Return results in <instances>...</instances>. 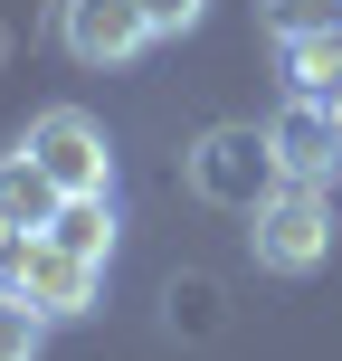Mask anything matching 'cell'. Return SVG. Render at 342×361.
<instances>
[{"mask_svg": "<svg viewBox=\"0 0 342 361\" xmlns=\"http://www.w3.org/2000/svg\"><path fill=\"white\" fill-rule=\"evenodd\" d=\"M248 257L267 276H314L333 257V190L324 180H276L248 209Z\"/></svg>", "mask_w": 342, "mask_h": 361, "instance_id": "1", "label": "cell"}, {"mask_svg": "<svg viewBox=\"0 0 342 361\" xmlns=\"http://www.w3.org/2000/svg\"><path fill=\"white\" fill-rule=\"evenodd\" d=\"M181 180H190V200L200 209H238L248 219L257 200L276 190V143H267V124H209L190 152H181Z\"/></svg>", "mask_w": 342, "mask_h": 361, "instance_id": "2", "label": "cell"}, {"mask_svg": "<svg viewBox=\"0 0 342 361\" xmlns=\"http://www.w3.org/2000/svg\"><path fill=\"white\" fill-rule=\"evenodd\" d=\"M19 152L57 180V200H114V143H105V124H95L86 105H48V114H29Z\"/></svg>", "mask_w": 342, "mask_h": 361, "instance_id": "3", "label": "cell"}, {"mask_svg": "<svg viewBox=\"0 0 342 361\" xmlns=\"http://www.w3.org/2000/svg\"><path fill=\"white\" fill-rule=\"evenodd\" d=\"M10 286L29 295L48 324H76V314L105 305V267L76 257V247H57V238H29V247H19V276H10Z\"/></svg>", "mask_w": 342, "mask_h": 361, "instance_id": "4", "label": "cell"}, {"mask_svg": "<svg viewBox=\"0 0 342 361\" xmlns=\"http://www.w3.org/2000/svg\"><path fill=\"white\" fill-rule=\"evenodd\" d=\"M57 38H67L76 67H133L152 48V19H143V0H67Z\"/></svg>", "mask_w": 342, "mask_h": 361, "instance_id": "5", "label": "cell"}, {"mask_svg": "<svg viewBox=\"0 0 342 361\" xmlns=\"http://www.w3.org/2000/svg\"><path fill=\"white\" fill-rule=\"evenodd\" d=\"M267 143H276V171H286V180H324V190H333V171H342V124H333V105L295 95V105L267 124Z\"/></svg>", "mask_w": 342, "mask_h": 361, "instance_id": "6", "label": "cell"}, {"mask_svg": "<svg viewBox=\"0 0 342 361\" xmlns=\"http://www.w3.org/2000/svg\"><path fill=\"white\" fill-rule=\"evenodd\" d=\"M0 219H10V228H29V238L57 219V180L38 171L29 152H0Z\"/></svg>", "mask_w": 342, "mask_h": 361, "instance_id": "7", "label": "cell"}, {"mask_svg": "<svg viewBox=\"0 0 342 361\" xmlns=\"http://www.w3.org/2000/svg\"><path fill=\"white\" fill-rule=\"evenodd\" d=\"M276 48H286V86H295V95H314V105H324V95L342 86V29H314V38H276Z\"/></svg>", "mask_w": 342, "mask_h": 361, "instance_id": "8", "label": "cell"}, {"mask_svg": "<svg viewBox=\"0 0 342 361\" xmlns=\"http://www.w3.org/2000/svg\"><path fill=\"white\" fill-rule=\"evenodd\" d=\"M38 238H57V247H76V257L105 267V257H114V200H57V219Z\"/></svg>", "mask_w": 342, "mask_h": 361, "instance_id": "9", "label": "cell"}, {"mask_svg": "<svg viewBox=\"0 0 342 361\" xmlns=\"http://www.w3.org/2000/svg\"><path fill=\"white\" fill-rule=\"evenodd\" d=\"M38 352H48V314L19 286H0V361H38Z\"/></svg>", "mask_w": 342, "mask_h": 361, "instance_id": "10", "label": "cell"}, {"mask_svg": "<svg viewBox=\"0 0 342 361\" xmlns=\"http://www.w3.org/2000/svg\"><path fill=\"white\" fill-rule=\"evenodd\" d=\"M267 29H276V38H314V29H342V0H267Z\"/></svg>", "mask_w": 342, "mask_h": 361, "instance_id": "11", "label": "cell"}, {"mask_svg": "<svg viewBox=\"0 0 342 361\" xmlns=\"http://www.w3.org/2000/svg\"><path fill=\"white\" fill-rule=\"evenodd\" d=\"M143 19H152V38H190L209 19V0H143Z\"/></svg>", "mask_w": 342, "mask_h": 361, "instance_id": "12", "label": "cell"}, {"mask_svg": "<svg viewBox=\"0 0 342 361\" xmlns=\"http://www.w3.org/2000/svg\"><path fill=\"white\" fill-rule=\"evenodd\" d=\"M19 247H29V228H10V219H0V286L19 276Z\"/></svg>", "mask_w": 342, "mask_h": 361, "instance_id": "13", "label": "cell"}, {"mask_svg": "<svg viewBox=\"0 0 342 361\" xmlns=\"http://www.w3.org/2000/svg\"><path fill=\"white\" fill-rule=\"evenodd\" d=\"M324 105H333V124H342V86H333V95H324Z\"/></svg>", "mask_w": 342, "mask_h": 361, "instance_id": "14", "label": "cell"}]
</instances>
